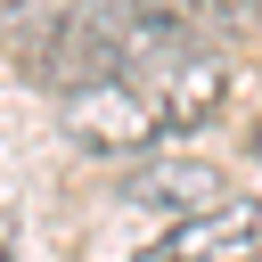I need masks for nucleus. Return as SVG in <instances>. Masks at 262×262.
Wrapping results in <instances>:
<instances>
[{"instance_id":"f257e3e1","label":"nucleus","mask_w":262,"mask_h":262,"mask_svg":"<svg viewBox=\"0 0 262 262\" xmlns=\"http://www.w3.org/2000/svg\"><path fill=\"white\" fill-rule=\"evenodd\" d=\"M246 25H254V0H82L25 49V74L49 82L57 98H74V90L139 74V66L213 57Z\"/></svg>"},{"instance_id":"f03ea898","label":"nucleus","mask_w":262,"mask_h":262,"mask_svg":"<svg viewBox=\"0 0 262 262\" xmlns=\"http://www.w3.org/2000/svg\"><path fill=\"white\" fill-rule=\"evenodd\" d=\"M229 98H237V66H229V49H213V57H172V66L90 82V90L57 98V123L74 147H98V156H156V147L205 131Z\"/></svg>"},{"instance_id":"7ed1b4c3","label":"nucleus","mask_w":262,"mask_h":262,"mask_svg":"<svg viewBox=\"0 0 262 262\" xmlns=\"http://www.w3.org/2000/svg\"><path fill=\"white\" fill-rule=\"evenodd\" d=\"M139 262H262V196H221L213 213L172 221Z\"/></svg>"},{"instance_id":"20e7f679","label":"nucleus","mask_w":262,"mask_h":262,"mask_svg":"<svg viewBox=\"0 0 262 262\" xmlns=\"http://www.w3.org/2000/svg\"><path fill=\"white\" fill-rule=\"evenodd\" d=\"M229 188H221V172L205 164V156H156V164H139V172H123V205H139V213H213Z\"/></svg>"},{"instance_id":"39448f33","label":"nucleus","mask_w":262,"mask_h":262,"mask_svg":"<svg viewBox=\"0 0 262 262\" xmlns=\"http://www.w3.org/2000/svg\"><path fill=\"white\" fill-rule=\"evenodd\" d=\"M25 8H41V0H0V25H16Z\"/></svg>"},{"instance_id":"423d86ee","label":"nucleus","mask_w":262,"mask_h":262,"mask_svg":"<svg viewBox=\"0 0 262 262\" xmlns=\"http://www.w3.org/2000/svg\"><path fill=\"white\" fill-rule=\"evenodd\" d=\"M0 262H16V237H8V221H0Z\"/></svg>"},{"instance_id":"0eeeda50","label":"nucleus","mask_w":262,"mask_h":262,"mask_svg":"<svg viewBox=\"0 0 262 262\" xmlns=\"http://www.w3.org/2000/svg\"><path fill=\"white\" fill-rule=\"evenodd\" d=\"M254 156H262V123H254Z\"/></svg>"}]
</instances>
